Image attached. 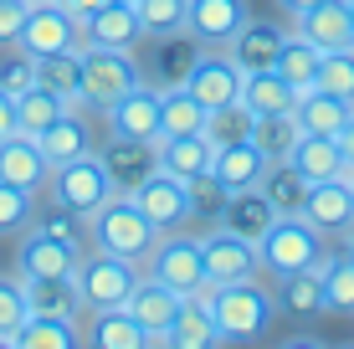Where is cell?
<instances>
[{"label": "cell", "instance_id": "43", "mask_svg": "<svg viewBox=\"0 0 354 349\" xmlns=\"http://www.w3.org/2000/svg\"><path fill=\"white\" fill-rule=\"evenodd\" d=\"M298 134H303V129L292 124V113H262L257 129H252V144H257L267 160H288L292 144H298Z\"/></svg>", "mask_w": 354, "mask_h": 349}, {"label": "cell", "instance_id": "31", "mask_svg": "<svg viewBox=\"0 0 354 349\" xmlns=\"http://www.w3.org/2000/svg\"><path fill=\"white\" fill-rule=\"evenodd\" d=\"M36 82L52 88L57 98H67V108H88V93H82V52L36 57Z\"/></svg>", "mask_w": 354, "mask_h": 349}, {"label": "cell", "instance_id": "5", "mask_svg": "<svg viewBox=\"0 0 354 349\" xmlns=\"http://www.w3.org/2000/svg\"><path fill=\"white\" fill-rule=\"evenodd\" d=\"M144 82V67L133 52H118V46H82V93H88V108L103 113L113 108L124 93H133Z\"/></svg>", "mask_w": 354, "mask_h": 349}, {"label": "cell", "instance_id": "20", "mask_svg": "<svg viewBox=\"0 0 354 349\" xmlns=\"http://www.w3.org/2000/svg\"><path fill=\"white\" fill-rule=\"evenodd\" d=\"M277 221V206L262 196L257 185H247V190H231L226 196V206H221V221L216 226H226L231 236H241V242H252L257 247L262 236H267V226Z\"/></svg>", "mask_w": 354, "mask_h": 349}, {"label": "cell", "instance_id": "56", "mask_svg": "<svg viewBox=\"0 0 354 349\" xmlns=\"http://www.w3.org/2000/svg\"><path fill=\"white\" fill-rule=\"evenodd\" d=\"M344 180H349V190H354V170H344Z\"/></svg>", "mask_w": 354, "mask_h": 349}, {"label": "cell", "instance_id": "15", "mask_svg": "<svg viewBox=\"0 0 354 349\" xmlns=\"http://www.w3.org/2000/svg\"><path fill=\"white\" fill-rule=\"evenodd\" d=\"M292 31L319 52H339V46H354V10L349 0H313L308 10L292 16Z\"/></svg>", "mask_w": 354, "mask_h": 349}, {"label": "cell", "instance_id": "33", "mask_svg": "<svg viewBox=\"0 0 354 349\" xmlns=\"http://www.w3.org/2000/svg\"><path fill=\"white\" fill-rule=\"evenodd\" d=\"M272 303H277V314H288V319H319L324 314V283H319V272H288V278H277V293H272Z\"/></svg>", "mask_w": 354, "mask_h": 349}, {"label": "cell", "instance_id": "8", "mask_svg": "<svg viewBox=\"0 0 354 349\" xmlns=\"http://www.w3.org/2000/svg\"><path fill=\"white\" fill-rule=\"evenodd\" d=\"M108 170L113 196H133L154 170H160V139H129V134H108V144L97 149Z\"/></svg>", "mask_w": 354, "mask_h": 349}, {"label": "cell", "instance_id": "9", "mask_svg": "<svg viewBox=\"0 0 354 349\" xmlns=\"http://www.w3.org/2000/svg\"><path fill=\"white\" fill-rule=\"evenodd\" d=\"M149 278H160L180 293H201L205 287V262H201V236H185V232H165L154 257L144 262Z\"/></svg>", "mask_w": 354, "mask_h": 349}, {"label": "cell", "instance_id": "22", "mask_svg": "<svg viewBox=\"0 0 354 349\" xmlns=\"http://www.w3.org/2000/svg\"><path fill=\"white\" fill-rule=\"evenodd\" d=\"M36 144H41V154H46V164H67V160H77V154H88L93 149V124H88V108H67V113H57L52 124L36 134Z\"/></svg>", "mask_w": 354, "mask_h": 349}, {"label": "cell", "instance_id": "35", "mask_svg": "<svg viewBox=\"0 0 354 349\" xmlns=\"http://www.w3.org/2000/svg\"><path fill=\"white\" fill-rule=\"evenodd\" d=\"M205 118H211V108L195 103L185 88H160V139L205 134Z\"/></svg>", "mask_w": 354, "mask_h": 349}, {"label": "cell", "instance_id": "23", "mask_svg": "<svg viewBox=\"0 0 354 349\" xmlns=\"http://www.w3.org/2000/svg\"><path fill=\"white\" fill-rule=\"evenodd\" d=\"M108 113V134H129V139H160V93L149 82H139L133 93H124Z\"/></svg>", "mask_w": 354, "mask_h": 349}, {"label": "cell", "instance_id": "6", "mask_svg": "<svg viewBox=\"0 0 354 349\" xmlns=\"http://www.w3.org/2000/svg\"><path fill=\"white\" fill-rule=\"evenodd\" d=\"M46 190H52V200L57 206H67V211H77L82 221L103 206L108 196H113V185H108V170H103V160L88 149V154H77V160H67V164H57L52 180H46Z\"/></svg>", "mask_w": 354, "mask_h": 349}, {"label": "cell", "instance_id": "53", "mask_svg": "<svg viewBox=\"0 0 354 349\" xmlns=\"http://www.w3.org/2000/svg\"><path fill=\"white\" fill-rule=\"evenodd\" d=\"M334 139H339V149H344V164H349V170H354V118H349V124H344V129H339V134H334Z\"/></svg>", "mask_w": 354, "mask_h": 349}, {"label": "cell", "instance_id": "17", "mask_svg": "<svg viewBox=\"0 0 354 349\" xmlns=\"http://www.w3.org/2000/svg\"><path fill=\"white\" fill-rule=\"evenodd\" d=\"M247 0H190V16H185V31L195 36L201 46H226L231 36L247 26Z\"/></svg>", "mask_w": 354, "mask_h": 349}, {"label": "cell", "instance_id": "57", "mask_svg": "<svg viewBox=\"0 0 354 349\" xmlns=\"http://www.w3.org/2000/svg\"><path fill=\"white\" fill-rule=\"evenodd\" d=\"M349 10H354V0H349Z\"/></svg>", "mask_w": 354, "mask_h": 349}, {"label": "cell", "instance_id": "19", "mask_svg": "<svg viewBox=\"0 0 354 349\" xmlns=\"http://www.w3.org/2000/svg\"><path fill=\"white\" fill-rule=\"evenodd\" d=\"M0 180H10V185H21V190H36V196L46 190L52 164H46L41 144H36L31 134H21V129H16L10 139H0Z\"/></svg>", "mask_w": 354, "mask_h": 349}, {"label": "cell", "instance_id": "34", "mask_svg": "<svg viewBox=\"0 0 354 349\" xmlns=\"http://www.w3.org/2000/svg\"><path fill=\"white\" fill-rule=\"evenodd\" d=\"M211 154H216V144L205 134H175V139H160V170L195 180V175L211 170Z\"/></svg>", "mask_w": 354, "mask_h": 349}, {"label": "cell", "instance_id": "27", "mask_svg": "<svg viewBox=\"0 0 354 349\" xmlns=\"http://www.w3.org/2000/svg\"><path fill=\"white\" fill-rule=\"evenodd\" d=\"M221 344V329L211 319V303H205V287L201 293H185L175 323H169V349H216Z\"/></svg>", "mask_w": 354, "mask_h": 349}, {"label": "cell", "instance_id": "4", "mask_svg": "<svg viewBox=\"0 0 354 349\" xmlns=\"http://www.w3.org/2000/svg\"><path fill=\"white\" fill-rule=\"evenodd\" d=\"M139 262L129 257H113V252H97L88 247L77 257V272H72V283H77V298H82V314H103V308H124L129 293L139 287Z\"/></svg>", "mask_w": 354, "mask_h": 349}, {"label": "cell", "instance_id": "48", "mask_svg": "<svg viewBox=\"0 0 354 349\" xmlns=\"http://www.w3.org/2000/svg\"><path fill=\"white\" fill-rule=\"evenodd\" d=\"M26 287L21 278H0V349H16V329L26 323Z\"/></svg>", "mask_w": 354, "mask_h": 349}, {"label": "cell", "instance_id": "18", "mask_svg": "<svg viewBox=\"0 0 354 349\" xmlns=\"http://www.w3.org/2000/svg\"><path fill=\"white\" fill-rule=\"evenodd\" d=\"M195 57H201V41H195L190 31L154 36V57L144 62V82H149L154 93H160V88H180L185 72L195 67Z\"/></svg>", "mask_w": 354, "mask_h": 349}, {"label": "cell", "instance_id": "54", "mask_svg": "<svg viewBox=\"0 0 354 349\" xmlns=\"http://www.w3.org/2000/svg\"><path fill=\"white\" fill-rule=\"evenodd\" d=\"M277 6H283V10H288V16H298V10H308V6H313V0H277Z\"/></svg>", "mask_w": 354, "mask_h": 349}, {"label": "cell", "instance_id": "51", "mask_svg": "<svg viewBox=\"0 0 354 349\" xmlns=\"http://www.w3.org/2000/svg\"><path fill=\"white\" fill-rule=\"evenodd\" d=\"M16 129H21V124H16V98L0 88V139H10Z\"/></svg>", "mask_w": 354, "mask_h": 349}, {"label": "cell", "instance_id": "11", "mask_svg": "<svg viewBox=\"0 0 354 349\" xmlns=\"http://www.w3.org/2000/svg\"><path fill=\"white\" fill-rule=\"evenodd\" d=\"M180 88H185L195 103H205V108L236 103V98H241V67L231 62V52L201 46V57H195V67L185 72V82H180Z\"/></svg>", "mask_w": 354, "mask_h": 349}, {"label": "cell", "instance_id": "42", "mask_svg": "<svg viewBox=\"0 0 354 349\" xmlns=\"http://www.w3.org/2000/svg\"><path fill=\"white\" fill-rule=\"evenodd\" d=\"M252 129H257V113H252L247 103H221L211 108V118H205V139L211 144H236V139H252Z\"/></svg>", "mask_w": 354, "mask_h": 349}, {"label": "cell", "instance_id": "30", "mask_svg": "<svg viewBox=\"0 0 354 349\" xmlns=\"http://www.w3.org/2000/svg\"><path fill=\"white\" fill-rule=\"evenodd\" d=\"M241 103L252 108V113H292V103H298V88L283 77V72H241Z\"/></svg>", "mask_w": 354, "mask_h": 349}, {"label": "cell", "instance_id": "39", "mask_svg": "<svg viewBox=\"0 0 354 349\" xmlns=\"http://www.w3.org/2000/svg\"><path fill=\"white\" fill-rule=\"evenodd\" d=\"M319 46H313V41H303V36L298 31H288V41H283V52H277V67L272 72H283V77L292 82V88H313V77H319Z\"/></svg>", "mask_w": 354, "mask_h": 349}, {"label": "cell", "instance_id": "55", "mask_svg": "<svg viewBox=\"0 0 354 349\" xmlns=\"http://www.w3.org/2000/svg\"><path fill=\"white\" fill-rule=\"evenodd\" d=\"M344 247H349V252H354V226H349V232H344Z\"/></svg>", "mask_w": 354, "mask_h": 349}, {"label": "cell", "instance_id": "41", "mask_svg": "<svg viewBox=\"0 0 354 349\" xmlns=\"http://www.w3.org/2000/svg\"><path fill=\"white\" fill-rule=\"evenodd\" d=\"M31 226H41L46 236H57V242H67V247H82V252H88V221H82L77 211L57 206V200H36V221H31Z\"/></svg>", "mask_w": 354, "mask_h": 349}, {"label": "cell", "instance_id": "16", "mask_svg": "<svg viewBox=\"0 0 354 349\" xmlns=\"http://www.w3.org/2000/svg\"><path fill=\"white\" fill-rule=\"evenodd\" d=\"M298 216L308 226H319L324 236H344L354 226V190H349V180L344 175H339V180H313Z\"/></svg>", "mask_w": 354, "mask_h": 349}, {"label": "cell", "instance_id": "10", "mask_svg": "<svg viewBox=\"0 0 354 349\" xmlns=\"http://www.w3.org/2000/svg\"><path fill=\"white\" fill-rule=\"evenodd\" d=\"M201 262H205V287H221V283H241V278H257L262 262H257V247L231 236L226 226H211L201 236Z\"/></svg>", "mask_w": 354, "mask_h": 349}, {"label": "cell", "instance_id": "29", "mask_svg": "<svg viewBox=\"0 0 354 349\" xmlns=\"http://www.w3.org/2000/svg\"><path fill=\"white\" fill-rule=\"evenodd\" d=\"M288 160H292V170L308 180V185H313V180H339V175L349 170L344 149H339L334 134H298V144H292Z\"/></svg>", "mask_w": 354, "mask_h": 349}, {"label": "cell", "instance_id": "14", "mask_svg": "<svg viewBox=\"0 0 354 349\" xmlns=\"http://www.w3.org/2000/svg\"><path fill=\"white\" fill-rule=\"evenodd\" d=\"M144 41V21L133 0H103L88 21H82V46H118V52H133Z\"/></svg>", "mask_w": 354, "mask_h": 349}, {"label": "cell", "instance_id": "36", "mask_svg": "<svg viewBox=\"0 0 354 349\" xmlns=\"http://www.w3.org/2000/svg\"><path fill=\"white\" fill-rule=\"evenodd\" d=\"M82 344H97V349H144V323L129 314V308H103L93 314Z\"/></svg>", "mask_w": 354, "mask_h": 349}, {"label": "cell", "instance_id": "46", "mask_svg": "<svg viewBox=\"0 0 354 349\" xmlns=\"http://www.w3.org/2000/svg\"><path fill=\"white\" fill-rule=\"evenodd\" d=\"M185 185H190V221L216 226V221H221V206H226V196H231V190H226L211 170H205V175H195V180H185Z\"/></svg>", "mask_w": 354, "mask_h": 349}, {"label": "cell", "instance_id": "1", "mask_svg": "<svg viewBox=\"0 0 354 349\" xmlns=\"http://www.w3.org/2000/svg\"><path fill=\"white\" fill-rule=\"evenodd\" d=\"M88 247L97 252H113V257H129V262H149L154 247H160V226L139 211L133 196H108L103 206L88 216Z\"/></svg>", "mask_w": 354, "mask_h": 349}, {"label": "cell", "instance_id": "21", "mask_svg": "<svg viewBox=\"0 0 354 349\" xmlns=\"http://www.w3.org/2000/svg\"><path fill=\"white\" fill-rule=\"evenodd\" d=\"M313 272L324 283V314H349L354 319V252L344 247V236H328L324 262Z\"/></svg>", "mask_w": 354, "mask_h": 349}, {"label": "cell", "instance_id": "47", "mask_svg": "<svg viewBox=\"0 0 354 349\" xmlns=\"http://www.w3.org/2000/svg\"><path fill=\"white\" fill-rule=\"evenodd\" d=\"M313 88H328V93H339V98L354 103V46H339V52L319 57V77H313Z\"/></svg>", "mask_w": 354, "mask_h": 349}, {"label": "cell", "instance_id": "50", "mask_svg": "<svg viewBox=\"0 0 354 349\" xmlns=\"http://www.w3.org/2000/svg\"><path fill=\"white\" fill-rule=\"evenodd\" d=\"M31 0H0V46H16L21 26H26Z\"/></svg>", "mask_w": 354, "mask_h": 349}, {"label": "cell", "instance_id": "28", "mask_svg": "<svg viewBox=\"0 0 354 349\" xmlns=\"http://www.w3.org/2000/svg\"><path fill=\"white\" fill-rule=\"evenodd\" d=\"M262 170H267V154H262L252 139L216 144V154H211V175L221 180L226 190H247V185H257Z\"/></svg>", "mask_w": 354, "mask_h": 349}, {"label": "cell", "instance_id": "32", "mask_svg": "<svg viewBox=\"0 0 354 349\" xmlns=\"http://www.w3.org/2000/svg\"><path fill=\"white\" fill-rule=\"evenodd\" d=\"M26 287V308L31 314H52V319H82V298L72 278H21Z\"/></svg>", "mask_w": 354, "mask_h": 349}, {"label": "cell", "instance_id": "37", "mask_svg": "<svg viewBox=\"0 0 354 349\" xmlns=\"http://www.w3.org/2000/svg\"><path fill=\"white\" fill-rule=\"evenodd\" d=\"M82 329L77 319H52V314H26V323L16 329V349H77Z\"/></svg>", "mask_w": 354, "mask_h": 349}, {"label": "cell", "instance_id": "52", "mask_svg": "<svg viewBox=\"0 0 354 349\" xmlns=\"http://www.w3.org/2000/svg\"><path fill=\"white\" fill-rule=\"evenodd\" d=\"M97 6H103V0H62V10H67V16H77V21H88Z\"/></svg>", "mask_w": 354, "mask_h": 349}, {"label": "cell", "instance_id": "12", "mask_svg": "<svg viewBox=\"0 0 354 349\" xmlns=\"http://www.w3.org/2000/svg\"><path fill=\"white\" fill-rule=\"evenodd\" d=\"M82 247H67L57 236H46L41 226H26L16 236V278H72L77 272Z\"/></svg>", "mask_w": 354, "mask_h": 349}, {"label": "cell", "instance_id": "26", "mask_svg": "<svg viewBox=\"0 0 354 349\" xmlns=\"http://www.w3.org/2000/svg\"><path fill=\"white\" fill-rule=\"evenodd\" d=\"M283 41H288L283 26L247 21V26H241V31L226 41V52H231V62H236L241 72H267V67H277V52H283Z\"/></svg>", "mask_w": 354, "mask_h": 349}, {"label": "cell", "instance_id": "38", "mask_svg": "<svg viewBox=\"0 0 354 349\" xmlns=\"http://www.w3.org/2000/svg\"><path fill=\"white\" fill-rule=\"evenodd\" d=\"M257 190L277 206V216H298L303 211V196H308V180L292 170V160H267Z\"/></svg>", "mask_w": 354, "mask_h": 349}, {"label": "cell", "instance_id": "40", "mask_svg": "<svg viewBox=\"0 0 354 349\" xmlns=\"http://www.w3.org/2000/svg\"><path fill=\"white\" fill-rule=\"evenodd\" d=\"M57 113H67V98H57L52 88H41V82H36V88H26L16 98V124H21V134H41L46 124H52Z\"/></svg>", "mask_w": 354, "mask_h": 349}, {"label": "cell", "instance_id": "7", "mask_svg": "<svg viewBox=\"0 0 354 349\" xmlns=\"http://www.w3.org/2000/svg\"><path fill=\"white\" fill-rule=\"evenodd\" d=\"M21 52L31 57H52V52H82V21L67 16L62 0H31L26 26L16 36Z\"/></svg>", "mask_w": 354, "mask_h": 349}, {"label": "cell", "instance_id": "2", "mask_svg": "<svg viewBox=\"0 0 354 349\" xmlns=\"http://www.w3.org/2000/svg\"><path fill=\"white\" fill-rule=\"evenodd\" d=\"M205 303H211V319L221 329V344H252L272 329L277 303H272V287H262L257 278H241V283H221V287H205Z\"/></svg>", "mask_w": 354, "mask_h": 349}, {"label": "cell", "instance_id": "49", "mask_svg": "<svg viewBox=\"0 0 354 349\" xmlns=\"http://www.w3.org/2000/svg\"><path fill=\"white\" fill-rule=\"evenodd\" d=\"M0 88L10 98H21L26 88H36V57L21 46H0Z\"/></svg>", "mask_w": 354, "mask_h": 349}, {"label": "cell", "instance_id": "25", "mask_svg": "<svg viewBox=\"0 0 354 349\" xmlns=\"http://www.w3.org/2000/svg\"><path fill=\"white\" fill-rule=\"evenodd\" d=\"M354 118V103L339 98V93L328 88H303L298 103H292V124L303 129V134H339Z\"/></svg>", "mask_w": 354, "mask_h": 349}, {"label": "cell", "instance_id": "24", "mask_svg": "<svg viewBox=\"0 0 354 349\" xmlns=\"http://www.w3.org/2000/svg\"><path fill=\"white\" fill-rule=\"evenodd\" d=\"M180 303H185V293H180V287H169V283H160V278H149V272H144L139 278V287H133L129 293V314L144 323V334H169V323H175V314H180Z\"/></svg>", "mask_w": 354, "mask_h": 349}, {"label": "cell", "instance_id": "44", "mask_svg": "<svg viewBox=\"0 0 354 349\" xmlns=\"http://www.w3.org/2000/svg\"><path fill=\"white\" fill-rule=\"evenodd\" d=\"M31 221H36V190L0 180V236H21Z\"/></svg>", "mask_w": 354, "mask_h": 349}, {"label": "cell", "instance_id": "13", "mask_svg": "<svg viewBox=\"0 0 354 349\" xmlns=\"http://www.w3.org/2000/svg\"><path fill=\"white\" fill-rule=\"evenodd\" d=\"M133 200H139V211L160 226V236L190 226V185L180 175H169V170H154L139 190H133Z\"/></svg>", "mask_w": 354, "mask_h": 349}, {"label": "cell", "instance_id": "3", "mask_svg": "<svg viewBox=\"0 0 354 349\" xmlns=\"http://www.w3.org/2000/svg\"><path fill=\"white\" fill-rule=\"evenodd\" d=\"M328 236L319 226H308L303 216H277L267 226V236L257 242V262L267 278H288V272H313L324 262Z\"/></svg>", "mask_w": 354, "mask_h": 349}, {"label": "cell", "instance_id": "45", "mask_svg": "<svg viewBox=\"0 0 354 349\" xmlns=\"http://www.w3.org/2000/svg\"><path fill=\"white\" fill-rule=\"evenodd\" d=\"M144 21V36H169V31H185L190 16V0H133Z\"/></svg>", "mask_w": 354, "mask_h": 349}]
</instances>
